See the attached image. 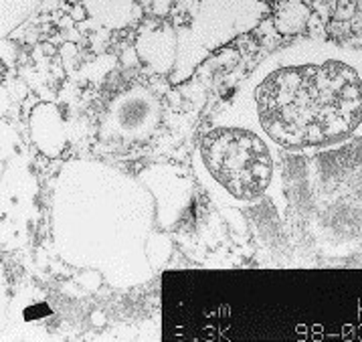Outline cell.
Instances as JSON below:
<instances>
[{
	"label": "cell",
	"instance_id": "6da1fadb",
	"mask_svg": "<svg viewBox=\"0 0 362 342\" xmlns=\"http://www.w3.org/2000/svg\"><path fill=\"white\" fill-rule=\"evenodd\" d=\"M218 115L255 128L284 152L336 148L362 134V51L328 41L284 47Z\"/></svg>",
	"mask_w": 362,
	"mask_h": 342
},
{
	"label": "cell",
	"instance_id": "7a4b0ae2",
	"mask_svg": "<svg viewBox=\"0 0 362 342\" xmlns=\"http://www.w3.org/2000/svg\"><path fill=\"white\" fill-rule=\"evenodd\" d=\"M154 223L156 200L140 176L83 158L61 166L51 227L59 257L69 266L98 271L119 287L144 284L154 275L146 256Z\"/></svg>",
	"mask_w": 362,
	"mask_h": 342
},
{
	"label": "cell",
	"instance_id": "3957f363",
	"mask_svg": "<svg viewBox=\"0 0 362 342\" xmlns=\"http://www.w3.org/2000/svg\"><path fill=\"white\" fill-rule=\"evenodd\" d=\"M274 148L255 128L217 114L197 140L192 169L221 207H255L272 193L276 181Z\"/></svg>",
	"mask_w": 362,
	"mask_h": 342
},
{
	"label": "cell",
	"instance_id": "277c9868",
	"mask_svg": "<svg viewBox=\"0 0 362 342\" xmlns=\"http://www.w3.org/2000/svg\"><path fill=\"white\" fill-rule=\"evenodd\" d=\"M265 15V0H199L189 25L176 29L178 53L170 84L187 81L203 61L255 29Z\"/></svg>",
	"mask_w": 362,
	"mask_h": 342
},
{
	"label": "cell",
	"instance_id": "5b68a950",
	"mask_svg": "<svg viewBox=\"0 0 362 342\" xmlns=\"http://www.w3.org/2000/svg\"><path fill=\"white\" fill-rule=\"evenodd\" d=\"M164 106L146 86H132L110 101L102 122V140L119 144L148 142L162 124Z\"/></svg>",
	"mask_w": 362,
	"mask_h": 342
},
{
	"label": "cell",
	"instance_id": "8992f818",
	"mask_svg": "<svg viewBox=\"0 0 362 342\" xmlns=\"http://www.w3.org/2000/svg\"><path fill=\"white\" fill-rule=\"evenodd\" d=\"M136 53L146 67L156 75H170L178 53V30L170 25L146 27L136 39Z\"/></svg>",
	"mask_w": 362,
	"mask_h": 342
},
{
	"label": "cell",
	"instance_id": "52a82bcc",
	"mask_svg": "<svg viewBox=\"0 0 362 342\" xmlns=\"http://www.w3.org/2000/svg\"><path fill=\"white\" fill-rule=\"evenodd\" d=\"M30 136L45 156L55 158L67 144L65 122L55 103H43L30 114Z\"/></svg>",
	"mask_w": 362,
	"mask_h": 342
},
{
	"label": "cell",
	"instance_id": "ba28073f",
	"mask_svg": "<svg viewBox=\"0 0 362 342\" xmlns=\"http://www.w3.org/2000/svg\"><path fill=\"white\" fill-rule=\"evenodd\" d=\"M87 16L105 29L116 30L130 25L136 13V0H81Z\"/></svg>",
	"mask_w": 362,
	"mask_h": 342
},
{
	"label": "cell",
	"instance_id": "9c48e42d",
	"mask_svg": "<svg viewBox=\"0 0 362 342\" xmlns=\"http://www.w3.org/2000/svg\"><path fill=\"white\" fill-rule=\"evenodd\" d=\"M310 18V8L302 0H281L276 11V29L281 35H296L305 27Z\"/></svg>",
	"mask_w": 362,
	"mask_h": 342
},
{
	"label": "cell",
	"instance_id": "30bf717a",
	"mask_svg": "<svg viewBox=\"0 0 362 342\" xmlns=\"http://www.w3.org/2000/svg\"><path fill=\"white\" fill-rule=\"evenodd\" d=\"M170 249H173V243L164 233H152L150 235V239L146 243V256H148L152 270H160L168 261Z\"/></svg>",
	"mask_w": 362,
	"mask_h": 342
},
{
	"label": "cell",
	"instance_id": "8fae6325",
	"mask_svg": "<svg viewBox=\"0 0 362 342\" xmlns=\"http://www.w3.org/2000/svg\"><path fill=\"white\" fill-rule=\"evenodd\" d=\"M138 2H140V6L144 8L146 13L160 16V18L168 15L170 8H173V0H138Z\"/></svg>",
	"mask_w": 362,
	"mask_h": 342
},
{
	"label": "cell",
	"instance_id": "7c38bea8",
	"mask_svg": "<svg viewBox=\"0 0 362 342\" xmlns=\"http://www.w3.org/2000/svg\"><path fill=\"white\" fill-rule=\"evenodd\" d=\"M71 16H73V18H75V21H83V18H86V16H87L86 6H83V4H81V6H75V8H73Z\"/></svg>",
	"mask_w": 362,
	"mask_h": 342
},
{
	"label": "cell",
	"instance_id": "4fadbf2b",
	"mask_svg": "<svg viewBox=\"0 0 362 342\" xmlns=\"http://www.w3.org/2000/svg\"><path fill=\"white\" fill-rule=\"evenodd\" d=\"M67 2H69V4H79L81 0H67Z\"/></svg>",
	"mask_w": 362,
	"mask_h": 342
}]
</instances>
